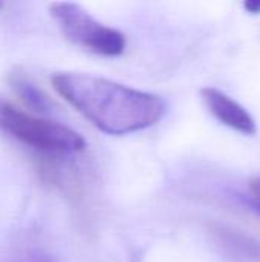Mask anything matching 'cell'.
I'll list each match as a JSON object with an SVG mask.
<instances>
[{"instance_id": "cell-6", "label": "cell", "mask_w": 260, "mask_h": 262, "mask_svg": "<svg viewBox=\"0 0 260 262\" xmlns=\"http://www.w3.org/2000/svg\"><path fill=\"white\" fill-rule=\"evenodd\" d=\"M248 189H250V195H251V201L254 207L260 212V177H256L250 181Z\"/></svg>"}, {"instance_id": "cell-8", "label": "cell", "mask_w": 260, "mask_h": 262, "mask_svg": "<svg viewBox=\"0 0 260 262\" xmlns=\"http://www.w3.org/2000/svg\"><path fill=\"white\" fill-rule=\"evenodd\" d=\"M3 6H5V3H3V2H0V9H2Z\"/></svg>"}, {"instance_id": "cell-1", "label": "cell", "mask_w": 260, "mask_h": 262, "mask_svg": "<svg viewBox=\"0 0 260 262\" xmlns=\"http://www.w3.org/2000/svg\"><path fill=\"white\" fill-rule=\"evenodd\" d=\"M51 84L66 103L107 135L146 130L167 112L162 97L93 74L55 72Z\"/></svg>"}, {"instance_id": "cell-4", "label": "cell", "mask_w": 260, "mask_h": 262, "mask_svg": "<svg viewBox=\"0 0 260 262\" xmlns=\"http://www.w3.org/2000/svg\"><path fill=\"white\" fill-rule=\"evenodd\" d=\"M201 98L207 111L224 126L242 134L253 137L257 132V124L253 115L234 98L227 95L213 86H205L199 91Z\"/></svg>"}, {"instance_id": "cell-7", "label": "cell", "mask_w": 260, "mask_h": 262, "mask_svg": "<svg viewBox=\"0 0 260 262\" xmlns=\"http://www.w3.org/2000/svg\"><path fill=\"white\" fill-rule=\"evenodd\" d=\"M244 8L251 12V14H260V0H251V2H245Z\"/></svg>"}, {"instance_id": "cell-3", "label": "cell", "mask_w": 260, "mask_h": 262, "mask_svg": "<svg viewBox=\"0 0 260 262\" xmlns=\"http://www.w3.org/2000/svg\"><path fill=\"white\" fill-rule=\"evenodd\" d=\"M49 12L63 35L77 46L103 57H118L126 51V35L92 17L74 2H54Z\"/></svg>"}, {"instance_id": "cell-5", "label": "cell", "mask_w": 260, "mask_h": 262, "mask_svg": "<svg viewBox=\"0 0 260 262\" xmlns=\"http://www.w3.org/2000/svg\"><path fill=\"white\" fill-rule=\"evenodd\" d=\"M9 83L12 86V89L15 91V94L35 112H41L46 114L51 107L48 98L41 94V91L29 81V78H26L21 72H15L11 74L9 77Z\"/></svg>"}, {"instance_id": "cell-2", "label": "cell", "mask_w": 260, "mask_h": 262, "mask_svg": "<svg viewBox=\"0 0 260 262\" xmlns=\"http://www.w3.org/2000/svg\"><path fill=\"white\" fill-rule=\"evenodd\" d=\"M0 129L17 141L51 154H78L86 149V140L72 127L31 115L0 98Z\"/></svg>"}]
</instances>
